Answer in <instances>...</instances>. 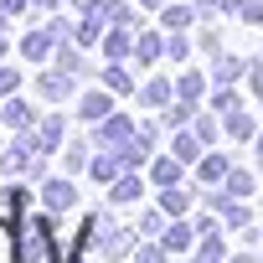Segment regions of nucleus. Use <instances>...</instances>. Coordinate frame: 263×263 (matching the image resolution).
Listing matches in <instances>:
<instances>
[{
    "mask_svg": "<svg viewBox=\"0 0 263 263\" xmlns=\"http://www.w3.org/2000/svg\"><path fill=\"white\" fill-rule=\"evenodd\" d=\"M36 155H42V150H36V140H16L6 155H0V165H6V176H21V171H31V165H36Z\"/></svg>",
    "mask_w": 263,
    "mask_h": 263,
    "instance_id": "f257e3e1",
    "label": "nucleus"
},
{
    "mask_svg": "<svg viewBox=\"0 0 263 263\" xmlns=\"http://www.w3.org/2000/svg\"><path fill=\"white\" fill-rule=\"evenodd\" d=\"M135 129H129V119H119V114H108V119H98V140L103 145H124Z\"/></svg>",
    "mask_w": 263,
    "mask_h": 263,
    "instance_id": "f03ea898",
    "label": "nucleus"
},
{
    "mask_svg": "<svg viewBox=\"0 0 263 263\" xmlns=\"http://www.w3.org/2000/svg\"><path fill=\"white\" fill-rule=\"evenodd\" d=\"M57 42H62V36H57L52 26H42V31H31V36L21 42V52H26V57H47V52H52Z\"/></svg>",
    "mask_w": 263,
    "mask_h": 263,
    "instance_id": "7ed1b4c3",
    "label": "nucleus"
},
{
    "mask_svg": "<svg viewBox=\"0 0 263 263\" xmlns=\"http://www.w3.org/2000/svg\"><path fill=\"white\" fill-rule=\"evenodd\" d=\"M42 201H47V212H67L72 206V186L67 181H47L42 186Z\"/></svg>",
    "mask_w": 263,
    "mask_h": 263,
    "instance_id": "20e7f679",
    "label": "nucleus"
},
{
    "mask_svg": "<svg viewBox=\"0 0 263 263\" xmlns=\"http://www.w3.org/2000/svg\"><path fill=\"white\" fill-rule=\"evenodd\" d=\"M0 119H6L11 129H21V135H26V129H31V108H26V103H21L16 93L6 98V108H0Z\"/></svg>",
    "mask_w": 263,
    "mask_h": 263,
    "instance_id": "39448f33",
    "label": "nucleus"
},
{
    "mask_svg": "<svg viewBox=\"0 0 263 263\" xmlns=\"http://www.w3.org/2000/svg\"><path fill=\"white\" fill-rule=\"evenodd\" d=\"M0 263H21V237L6 217H0Z\"/></svg>",
    "mask_w": 263,
    "mask_h": 263,
    "instance_id": "423d86ee",
    "label": "nucleus"
},
{
    "mask_svg": "<svg viewBox=\"0 0 263 263\" xmlns=\"http://www.w3.org/2000/svg\"><path fill=\"white\" fill-rule=\"evenodd\" d=\"M108 114H114L108 93H83V119H88V124H98V119H108Z\"/></svg>",
    "mask_w": 263,
    "mask_h": 263,
    "instance_id": "0eeeda50",
    "label": "nucleus"
},
{
    "mask_svg": "<svg viewBox=\"0 0 263 263\" xmlns=\"http://www.w3.org/2000/svg\"><path fill=\"white\" fill-rule=\"evenodd\" d=\"M42 93L57 103V98H67V93H72V78H67V72H42Z\"/></svg>",
    "mask_w": 263,
    "mask_h": 263,
    "instance_id": "6e6552de",
    "label": "nucleus"
},
{
    "mask_svg": "<svg viewBox=\"0 0 263 263\" xmlns=\"http://www.w3.org/2000/svg\"><path fill=\"white\" fill-rule=\"evenodd\" d=\"M57 140H62V119H42V129H36V150L47 155Z\"/></svg>",
    "mask_w": 263,
    "mask_h": 263,
    "instance_id": "1a4fd4ad",
    "label": "nucleus"
},
{
    "mask_svg": "<svg viewBox=\"0 0 263 263\" xmlns=\"http://www.w3.org/2000/svg\"><path fill=\"white\" fill-rule=\"evenodd\" d=\"M98 31H103V16H98V11H88V16H83V26H78V42L88 47V42H98Z\"/></svg>",
    "mask_w": 263,
    "mask_h": 263,
    "instance_id": "9d476101",
    "label": "nucleus"
},
{
    "mask_svg": "<svg viewBox=\"0 0 263 263\" xmlns=\"http://www.w3.org/2000/svg\"><path fill=\"white\" fill-rule=\"evenodd\" d=\"M119 165H124V160H108V155H98V160H93V181H114V176H119Z\"/></svg>",
    "mask_w": 263,
    "mask_h": 263,
    "instance_id": "9b49d317",
    "label": "nucleus"
},
{
    "mask_svg": "<svg viewBox=\"0 0 263 263\" xmlns=\"http://www.w3.org/2000/svg\"><path fill=\"white\" fill-rule=\"evenodd\" d=\"M176 176H181V160H155V181L160 186H171Z\"/></svg>",
    "mask_w": 263,
    "mask_h": 263,
    "instance_id": "f8f14e48",
    "label": "nucleus"
},
{
    "mask_svg": "<svg viewBox=\"0 0 263 263\" xmlns=\"http://www.w3.org/2000/svg\"><path fill=\"white\" fill-rule=\"evenodd\" d=\"M160 206H165V212H176V217H181V212H186V206H191V196H186V191H165V196H160Z\"/></svg>",
    "mask_w": 263,
    "mask_h": 263,
    "instance_id": "ddd939ff",
    "label": "nucleus"
},
{
    "mask_svg": "<svg viewBox=\"0 0 263 263\" xmlns=\"http://www.w3.org/2000/svg\"><path fill=\"white\" fill-rule=\"evenodd\" d=\"M135 196H140V181H129V176H124V181L114 186V201H135Z\"/></svg>",
    "mask_w": 263,
    "mask_h": 263,
    "instance_id": "4468645a",
    "label": "nucleus"
},
{
    "mask_svg": "<svg viewBox=\"0 0 263 263\" xmlns=\"http://www.w3.org/2000/svg\"><path fill=\"white\" fill-rule=\"evenodd\" d=\"M103 83H108L114 93H124V88H129V72H124V67H108V72H103Z\"/></svg>",
    "mask_w": 263,
    "mask_h": 263,
    "instance_id": "2eb2a0df",
    "label": "nucleus"
},
{
    "mask_svg": "<svg viewBox=\"0 0 263 263\" xmlns=\"http://www.w3.org/2000/svg\"><path fill=\"white\" fill-rule=\"evenodd\" d=\"M222 171H227V160H217V155H212V160L201 165V181H222Z\"/></svg>",
    "mask_w": 263,
    "mask_h": 263,
    "instance_id": "dca6fc26",
    "label": "nucleus"
},
{
    "mask_svg": "<svg viewBox=\"0 0 263 263\" xmlns=\"http://www.w3.org/2000/svg\"><path fill=\"white\" fill-rule=\"evenodd\" d=\"M16 83H21V78H16L11 67H0V98H11V93H16Z\"/></svg>",
    "mask_w": 263,
    "mask_h": 263,
    "instance_id": "f3484780",
    "label": "nucleus"
},
{
    "mask_svg": "<svg viewBox=\"0 0 263 263\" xmlns=\"http://www.w3.org/2000/svg\"><path fill=\"white\" fill-rule=\"evenodd\" d=\"M186 237H191V232H186V227H171V232H165V248H171V253H176V248H186Z\"/></svg>",
    "mask_w": 263,
    "mask_h": 263,
    "instance_id": "a211bd4d",
    "label": "nucleus"
},
{
    "mask_svg": "<svg viewBox=\"0 0 263 263\" xmlns=\"http://www.w3.org/2000/svg\"><path fill=\"white\" fill-rule=\"evenodd\" d=\"M103 47H108V57H124V52H129V36H108Z\"/></svg>",
    "mask_w": 263,
    "mask_h": 263,
    "instance_id": "6ab92c4d",
    "label": "nucleus"
},
{
    "mask_svg": "<svg viewBox=\"0 0 263 263\" xmlns=\"http://www.w3.org/2000/svg\"><path fill=\"white\" fill-rule=\"evenodd\" d=\"M155 52H160V42H155V36H140V57H145V62H150V57H155Z\"/></svg>",
    "mask_w": 263,
    "mask_h": 263,
    "instance_id": "aec40b11",
    "label": "nucleus"
},
{
    "mask_svg": "<svg viewBox=\"0 0 263 263\" xmlns=\"http://www.w3.org/2000/svg\"><path fill=\"white\" fill-rule=\"evenodd\" d=\"M165 93H171L165 83H150V88H145V98H150V103H165Z\"/></svg>",
    "mask_w": 263,
    "mask_h": 263,
    "instance_id": "412c9836",
    "label": "nucleus"
},
{
    "mask_svg": "<svg viewBox=\"0 0 263 263\" xmlns=\"http://www.w3.org/2000/svg\"><path fill=\"white\" fill-rule=\"evenodd\" d=\"M0 6H6V16H21V11L31 6V0H0Z\"/></svg>",
    "mask_w": 263,
    "mask_h": 263,
    "instance_id": "4be33fe9",
    "label": "nucleus"
},
{
    "mask_svg": "<svg viewBox=\"0 0 263 263\" xmlns=\"http://www.w3.org/2000/svg\"><path fill=\"white\" fill-rule=\"evenodd\" d=\"M36 6H42V11H57V6H62V0H36Z\"/></svg>",
    "mask_w": 263,
    "mask_h": 263,
    "instance_id": "5701e85b",
    "label": "nucleus"
},
{
    "mask_svg": "<svg viewBox=\"0 0 263 263\" xmlns=\"http://www.w3.org/2000/svg\"><path fill=\"white\" fill-rule=\"evenodd\" d=\"M78 11H98V0H78Z\"/></svg>",
    "mask_w": 263,
    "mask_h": 263,
    "instance_id": "b1692460",
    "label": "nucleus"
},
{
    "mask_svg": "<svg viewBox=\"0 0 263 263\" xmlns=\"http://www.w3.org/2000/svg\"><path fill=\"white\" fill-rule=\"evenodd\" d=\"M140 6H160V0H140Z\"/></svg>",
    "mask_w": 263,
    "mask_h": 263,
    "instance_id": "393cba45",
    "label": "nucleus"
},
{
    "mask_svg": "<svg viewBox=\"0 0 263 263\" xmlns=\"http://www.w3.org/2000/svg\"><path fill=\"white\" fill-rule=\"evenodd\" d=\"M0 57H6V36H0Z\"/></svg>",
    "mask_w": 263,
    "mask_h": 263,
    "instance_id": "a878e982",
    "label": "nucleus"
}]
</instances>
